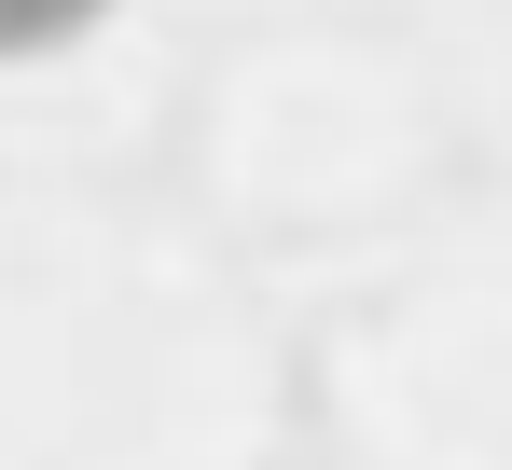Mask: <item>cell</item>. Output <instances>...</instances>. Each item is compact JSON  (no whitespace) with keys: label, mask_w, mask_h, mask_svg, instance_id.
Returning a JSON list of instances; mask_svg holds the SVG:
<instances>
[{"label":"cell","mask_w":512,"mask_h":470,"mask_svg":"<svg viewBox=\"0 0 512 470\" xmlns=\"http://www.w3.org/2000/svg\"><path fill=\"white\" fill-rule=\"evenodd\" d=\"M111 0H0V70H28V56H56V42H84Z\"/></svg>","instance_id":"6da1fadb"}]
</instances>
